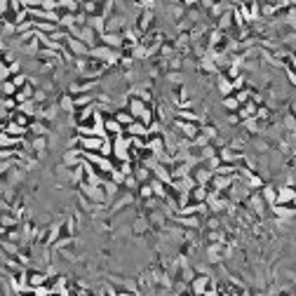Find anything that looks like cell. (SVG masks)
<instances>
[{"instance_id":"6","label":"cell","mask_w":296,"mask_h":296,"mask_svg":"<svg viewBox=\"0 0 296 296\" xmlns=\"http://www.w3.org/2000/svg\"><path fill=\"white\" fill-rule=\"evenodd\" d=\"M9 80L14 82V87H17V92H19L21 87H26L28 85V73H17V75H12Z\"/></svg>"},{"instance_id":"4","label":"cell","mask_w":296,"mask_h":296,"mask_svg":"<svg viewBox=\"0 0 296 296\" xmlns=\"http://www.w3.org/2000/svg\"><path fill=\"white\" fill-rule=\"evenodd\" d=\"M31 148L36 153H45V148H47V136H33L31 139Z\"/></svg>"},{"instance_id":"8","label":"cell","mask_w":296,"mask_h":296,"mask_svg":"<svg viewBox=\"0 0 296 296\" xmlns=\"http://www.w3.org/2000/svg\"><path fill=\"white\" fill-rule=\"evenodd\" d=\"M0 59H2V61H5V63L9 66V63L17 61V54L12 52V50H5V52H0Z\"/></svg>"},{"instance_id":"10","label":"cell","mask_w":296,"mask_h":296,"mask_svg":"<svg viewBox=\"0 0 296 296\" xmlns=\"http://www.w3.org/2000/svg\"><path fill=\"white\" fill-rule=\"evenodd\" d=\"M5 127H7V122H2V120H0V132H5Z\"/></svg>"},{"instance_id":"2","label":"cell","mask_w":296,"mask_h":296,"mask_svg":"<svg viewBox=\"0 0 296 296\" xmlns=\"http://www.w3.org/2000/svg\"><path fill=\"white\" fill-rule=\"evenodd\" d=\"M45 285V273H28V289H38Z\"/></svg>"},{"instance_id":"1","label":"cell","mask_w":296,"mask_h":296,"mask_svg":"<svg viewBox=\"0 0 296 296\" xmlns=\"http://www.w3.org/2000/svg\"><path fill=\"white\" fill-rule=\"evenodd\" d=\"M28 134L31 136H47V122L45 120H31L28 122Z\"/></svg>"},{"instance_id":"9","label":"cell","mask_w":296,"mask_h":296,"mask_svg":"<svg viewBox=\"0 0 296 296\" xmlns=\"http://www.w3.org/2000/svg\"><path fill=\"white\" fill-rule=\"evenodd\" d=\"M106 129H108V132H113V134H118V132H120V122H116V120H108Z\"/></svg>"},{"instance_id":"11","label":"cell","mask_w":296,"mask_h":296,"mask_svg":"<svg viewBox=\"0 0 296 296\" xmlns=\"http://www.w3.org/2000/svg\"><path fill=\"white\" fill-rule=\"evenodd\" d=\"M183 5H195V0H183Z\"/></svg>"},{"instance_id":"5","label":"cell","mask_w":296,"mask_h":296,"mask_svg":"<svg viewBox=\"0 0 296 296\" xmlns=\"http://www.w3.org/2000/svg\"><path fill=\"white\" fill-rule=\"evenodd\" d=\"M0 94H2V97H14V94H17V87H14V82H12V80L0 82Z\"/></svg>"},{"instance_id":"12","label":"cell","mask_w":296,"mask_h":296,"mask_svg":"<svg viewBox=\"0 0 296 296\" xmlns=\"http://www.w3.org/2000/svg\"><path fill=\"white\" fill-rule=\"evenodd\" d=\"M2 292H5V285H2V280H0V294H2Z\"/></svg>"},{"instance_id":"13","label":"cell","mask_w":296,"mask_h":296,"mask_svg":"<svg viewBox=\"0 0 296 296\" xmlns=\"http://www.w3.org/2000/svg\"><path fill=\"white\" fill-rule=\"evenodd\" d=\"M0 212H2V209H0Z\"/></svg>"},{"instance_id":"7","label":"cell","mask_w":296,"mask_h":296,"mask_svg":"<svg viewBox=\"0 0 296 296\" xmlns=\"http://www.w3.org/2000/svg\"><path fill=\"white\" fill-rule=\"evenodd\" d=\"M12 78V73H9V66L2 59H0V82H5V80H9Z\"/></svg>"},{"instance_id":"3","label":"cell","mask_w":296,"mask_h":296,"mask_svg":"<svg viewBox=\"0 0 296 296\" xmlns=\"http://www.w3.org/2000/svg\"><path fill=\"white\" fill-rule=\"evenodd\" d=\"M82 144V148H85V151H99V148H101V136H92V139H82L80 141Z\"/></svg>"}]
</instances>
